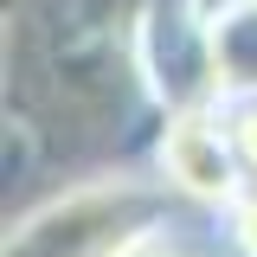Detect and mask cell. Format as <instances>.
Wrapping results in <instances>:
<instances>
[{"label": "cell", "mask_w": 257, "mask_h": 257, "mask_svg": "<svg viewBox=\"0 0 257 257\" xmlns=\"http://www.w3.org/2000/svg\"><path fill=\"white\" fill-rule=\"evenodd\" d=\"M193 13L206 20V26H225V20H238V13H251L257 0H187Z\"/></svg>", "instance_id": "6"}, {"label": "cell", "mask_w": 257, "mask_h": 257, "mask_svg": "<svg viewBox=\"0 0 257 257\" xmlns=\"http://www.w3.org/2000/svg\"><path fill=\"white\" fill-rule=\"evenodd\" d=\"M225 116H231V135H238L244 174L257 180V96H238V103H225Z\"/></svg>", "instance_id": "5"}, {"label": "cell", "mask_w": 257, "mask_h": 257, "mask_svg": "<svg viewBox=\"0 0 257 257\" xmlns=\"http://www.w3.org/2000/svg\"><path fill=\"white\" fill-rule=\"evenodd\" d=\"M212 58H219V96L225 103L257 96V7L212 26Z\"/></svg>", "instance_id": "3"}, {"label": "cell", "mask_w": 257, "mask_h": 257, "mask_svg": "<svg viewBox=\"0 0 257 257\" xmlns=\"http://www.w3.org/2000/svg\"><path fill=\"white\" fill-rule=\"evenodd\" d=\"M135 257H193V251L180 244V238H174V231H167V238H155V244H142Z\"/></svg>", "instance_id": "7"}, {"label": "cell", "mask_w": 257, "mask_h": 257, "mask_svg": "<svg viewBox=\"0 0 257 257\" xmlns=\"http://www.w3.org/2000/svg\"><path fill=\"white\" fill-rule=\"evenodd\" d=\"M219 219H225V251L231 257H257V180L225 206Z\"/></svg>", "instance_id": "4"}, {"label": "cell", "mask_w": 257, "mask_h": 257, "mask_svg": "<svg viewBox=\"0 0 257 257\" xmlns=\"http://www.w3.org/2000/svg\"><path fill=\"white\" fill-rule=\"evenodd\" d=\"M155 180L174 193L180 206H199V212H225L238 193L251 187L225 103L167 109V122H161V135H155Z\"/></svg>", "instance_id": "2"}, {"label": "cell", "mask_w": 257, "mask_h": 257, "mask_svg": "<svg viewBox=\"0 0 257 257\" xmlns=\"http://www.w3.org/2000/svg\"><path fill=\"white\" fill-rule=\"evenodd\" d=\"M174 231V193L161 180H90L13 225L7 257H135Z\"/></svg>", "instance_id": "1"}]
</instances>
